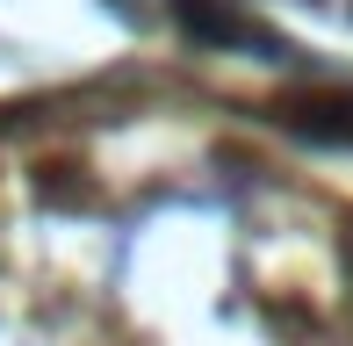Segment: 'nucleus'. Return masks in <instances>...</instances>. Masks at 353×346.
Masks as SVG:
<instances>
[{"instance_id": "f257e3e1", "label": "nucleus", "mask_w": 353, "mask_h": 346, "mask_svg": "<svg viewBox=\"0 0 353 346\" xmlns=\"http://www.w3.org/2000/svg\"><path fill=\"white\" fill-rule=\"evenodd\" d=\"M296 116H332L325 130H332V137H346V145H353V94H332L325 108H296Z\"/></svg>"}]
</instances>
